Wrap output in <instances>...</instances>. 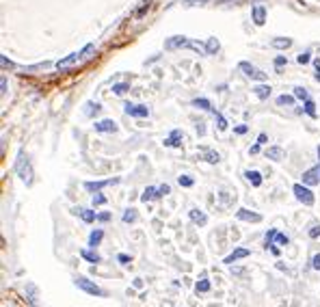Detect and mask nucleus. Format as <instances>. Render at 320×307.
<instances>
[{"instance_id": "nucleus-17", "label": "nucleus", "mask_w": 320, "mask_h": 307, "mask_svg": "<svg viewBox=\"0 0 320 307\" xmlns=\"http://www.w3.org/2000/svg\"><path fill=\"white\" fill-rule=\"evenodd\" d=\"M251 16H253V22H256L258 26H262V24L266 22V9L264 7H253Z\"/></svg>"}, {"instance_id": "nucleus-11", "label": "nucleus", "mask_w": 320, "mask_h": 307, "mask_svg": "<svg viewBox=\"0 0 320 307\" xmlns=\"http://www.w3.org/2000/svg\"><path fill=\"white\" fill-rule=\"evenodd\" d=\"M188 216H191V221L195 225H199V227H203V225L208 223V216L203 214L199 208H191V210H188Z\"/></svg>"}, {"instance_id": "nucleus-21", "label": "nucleus", "mask_w": 320, "mask_h": 307, "mask_svg": "<svg viewBox=\"0 0 320 307\" xmlns=\"http://www.w3.org/2000/svg\"><path fill=\"white\" fill-rule=\"evenodd\" d=\"M80 255H82L84 260L87 262H91V264H100V262H102V258H100V255L96 253V251H89V249H82L80 251Z\"/></svg>"}, {"instance_id": "nucleus-18", "label": "nucleus", "mask_w": 320, "mask_h": 307, "mask_svg": "<svg viewBox=\"0 0 320 307\" xmlns=\"http://www.w3.org/2000/svg\"><path fill=\"white\" fill-rule=\"evenodd\" d=\"M271 46L277 48V50H286V48L292 46V39L290 37H277V39H273L271 41Z\"/></svg>"}, {"instance_id": "nucleus-40", "label": "nucleus", "mask_w": 320, "mask_h": 307, "mask_svg": "<svg viewBox=\"0 0 320 307\" xmlns=\"http://www.w3.org/2000/svg\"><path fill=\"white\" fill-rule=\"evenodd\" d=\"M7 91H9V82H7V76H2L0 78V93L7 95Z\"/></svg>"}, {"instance_id": "nucleus-31", "label": "nucleus", "mask_w": 320, "mask_h": 307, "mask_svg": "<svg viewBox=\"0 0 320 307\" xmlns=\"http://www.w3.org/2000/svg\"><path fill=\"white\" fill-rule=\"evenodd\" d=\"M128 89H130V84H128V82H117V84H113V93H115V95H123V93H128Z\"/></svg>"}, {"instance_id": "nucleus-33", "label": "nucleus", "mask_w": 320, "mask_h": 307, "mask_svg": "<svg viewBox=\"0 0 320 307\" xmlns=\"http://www.w3.org/2000/svg\"><path fill=\"white\" fill-rule=\"evenodd\" d=\"M178 184H180V186H186V188H188V186L195 184V180L191 178V175H180V178H178Z\"/></svg>"}, {"instance_id": "nucleus-25", "label": "nucleus", "mask_w": 320, "mask_h": 307, "mask_svg": "<svg viewBox=\"0 0 320 307\" xmlns=\"http://www.w3.org/2000/svg\"><path fill=\"white\" fill-rule=\"evenodd\" d=\"M154 197H158V188H154V186H147V188L143 190V195H141V201H145V204H147V201H152Z\"/></svg>"}, {"instance_id": "nucleus-22", "label": "nucleus", "mask_w": 320, "mask_h": 307, "mask_svg": "<svg viewBox=\"0 0 320 307\" xmlns=\"http://www.w3.org/2000/svg\"><path fill=\"white\" fill-rule=\"evenodd\" d=\"M253 91H256V95H258L260 100H266L268 95H271L273 89H271V84H258V87L253 89Z\"/></svg>"}, {"instance_id": "nucleus-27", "label": "nucleus", "mask_w": 320, "mask_h": 307, "mask_svg": "<svg viewBox=\"0 0 320 307\" xmlns=\"http://www.w3.org/2000/svg\"><path fill=\"white\" fill-rule=\"evenodd\" d=\"M137 219H139V212H137V210H134V208H128L126 212H123V216H121V221H123V223H134V221H137Z\"/></svg>"}, {"instance_id": "nucleus-4", "label": "nucleus", "mask_w": 320, "mask_h": 307, "mask_svg": "<svg viewBox=\"0 0 320 307\" xmlns=\"http://www.w3.org/2000/svg\"><path fill=\"white\" fill-rule=\"evenodd\" d=\"M238 67L242 69V74L247 78H251V80H258V82H264L266 80V74L264 72H260L258 67H253L251 63H247V61H242V63H238Z\"/></svg>"}, {"instance_id": "nucleus-8", "label": "nucleus", "mask_w": 320, "mask_h": 307, "mask_svg": "<svg viewBox=\"0 0 320 307\" xmlns=\"http://www.w3.org/2000/svg\"><path fill=\"white\" fill-rule=\"evenodd\" d=\"M188 39L184 37V35H178V37H171V39H167L164 41V48L167 50H178V48H184V46H188Z\"/></svg>"}, {"instance_id": "nucleus-43", "label": "nucleus", "mask_w": 320, "mask_h": 307, "mask_svg": "<svg viewBox=\"0 0 320 307\" xmlns=\"http://www.w3.org/2000/svg\"><path fill=\"white\" fill-rule=\"evenodd\" d=\"M169 193H171V186H169V184H162L158 188V197H164V195H169Z\"/></svg>"}, {"instance_id": "nucleus-42", "label": "nucleus", "mask_w": 320, "mask_h": 307, "mask_svg": "<svg viewBox=\"0 0 320 307\" xmlns=\"http://www.w3.org/2000/svg\"><path fill=\"white\" fill-rule=\"evenodd\" d=\"M188 46H191L193 50H197V52H203V54H206V46H203V43H199V41H191Z\"/></svg>"}, {"instance_id": "nucleus-13", "label": "nucleus", "mask_w": 320, "mask_h": 307, "mask_svg": "<svg viewBox=\"0 0 320 307\" xmlns=\"http://www.w3.org/2000/svg\"><path fill=\"white\" fill-rule=\"evenodd\" d=\"M249 253H251V251H249V249H236V251H234V253H229V255H227V258H225V260H223V264H227V266H232V264H234V262H236V260H242V258H249Z\"/></svg>"}, {"instance_id": "nucleus-32", "label": "nucleus", "mask_w": 320, "mask_h": 307, "mask_svg": "<svg viewBox=\"0 0 320 307\" xmlns=\"http://www.w3.org/2000/svg\"><path fill=\"white\" fill-rule=\"evenodd\" d=\"M275 238H277V229L266 231V236H264V243H266V249H268V246H273V245H275Z\"/></svg>"}, {"instance_id": "nucleus-6", "label": "nucleus", "mask_w": 320, "mask_h": 307, "mask_svg": "<svg viewBox=\"0 0 320 307\" xmlns=\"http://www.w3.org/2000/svg\"><path fill=\"white\" fill-rule=\"evenodd\" d=\"M318 182H320V167H312V169H307L303 173V184L314 186V184H318Z\"/></svg>"}, {"instance_id": "nucleus-14", "label": "nucleus", "mask_w": 320, "mask_h": 307, "mask_svg": "<svg viewBox=\"0 0 320 307\" xmlns=\"http://www.w3.org/2000/svg\"><path fill=\"white\" fill-rule=\"evenodd\" d=\"M266 158H271V160H275V163H279V160L286 158V152H283L279 145H273V147L266 149Z\"/></svg>"}, {"instance_id": "nucleus-16", "label": "nucleus", "mask_w": 320, "mask_h": 307, "mask_svg": "<svg viewBox=\"0 0 320 307\" xmlns=\"http://www.w3.org/2000/svg\"><path fill=\"white\" fill-rule=\"evenodd\" d=\"M244 178H247V182L251 186H262V173L260 171H244Z\"/></svg>"}, {"instance_id": "nucleus-48", "label": "nucleus", "mask_w": 320, "mask_h": 307, "mask_svg": "<svg viewBox=\"0 0 320 307\" xmlns=\"http://www.w3.org/2000/svg\"><path fill=\"white\" fill-rule=\"evenodd\" d=\"M312 268H316V270H320V253H316L312 258Z\"/></svg>"}, {"instance_id": "nucleus-15", "label": "nucleus", "mask_w": 320, "mask_h": 307, "mask_svg": "<svg viewBox=\"0 0 320 307\" xmlns=\"http://www.w3.org/2000/svg\"><path fill=\"white\" fill-rule=\"evenodd\" d=\"M182 132L180 130H173L171 132V137L169 139H164V147H182Z\"/></svg>"}, {"instance_id": "nucleus-30", "label": "nucleus", "mask_w": 320, "mask_h": 307, "mask_svg": "<svg viewBox=\"0 0 320 307\" xmlns=\"http://www.w3.org/2000/svg\"><path fill=\"white\" fill-rule=\"evenodd\" d=\"M294 104V95H279L277 98V106H292Z\"/></svg>"}, {"instance_id": "nucleus-26", "label": "nucleus", "mask_w": 320, "mask_h": 307, "mask_svg": "<svg viewBox=\"0 0 320 307\" xmlns=\"http://www.w3.org/2000/svg\"><path fill=\"white\" fill-rule=\"evenodd\" d=\"M80 219H82L84 223H93V221L98 219V214L93 212V210H87V208H82V210H80Z\"/></svg>"}, {"instance_id": "nucleus-46", "label": "nucleus", "mask_w": 320, "mask_h": 307, "mask_svg": "<svg viewBox=\"0 0 320 307\" xmlns=\"http://www.w3.org/2000/svg\"><path fill=\"white\" fill-rule=\"evenodd\" d=\"M117 260H119V264H123V266L132 262V260H130V255H126V253H119V255H117Z\"/></svg>"}, {"instance_id": "nucleus-1", "label": "nucleus", "mask_w": 320, "mask_h": 307, "mask_svg": "<svg viewBox=\"0 0 320 307\" xmlns=\"http://www.w3.org/2000/svg\"><path fill=\"white\" fill-rule=\"evenodd\" d=\"M16 171L20 175V180L26 184L33 182V167H31V160H28V156L24 152L18 154V160H16Z\"/></svg>"}, {"instance_id": "nucleus-37", "label": "nucleus", "mask_w": 320, "mask_h": 307, "mask_svg": "<svg viewBox=\"0 0 320 307\" xmlns=\"http://www.w3.org/2000/svg\"><path fill=\"white\" fill-rule=\"evenodd\" d=\"M214 117H217V128L219 130H227V122H225V117L221 113H214Z\"/></svg>"}, {"instance_id": "nucleus-36", "label": "nucleus", "mask_w": 320, "mask_h": 307, "mask_svg": "<svg viewBox=\"0 0 320 307\" xmlns=\"http://www.w3.org/2000/svg\"><path fill=\"white\" fill-rule=\"evenodd\" d=\"M294 98H299V100H309L307 89H303V87H294Z\"/></svg>"}, {"instance_id": "nucleus-51", "label": "nucleus", "mask_w": 320, "mask_h": 307, "mask_svg": "<svg viewBox=\"0 0 320 307\" xmlns=\"http://www.w3.org/2000/svg\"><path fill=\"white\" fill-rule=\"evenodd\" d=\"M258 143H260V145L268 143V137H266V134H260V137H258Z\"/></svg>"}, {"instance_id": "nucleus-19", "label": "nucleus", "mask_w": 320, "mask_h": 307, "mask_svg": "<svg viewBox=\"0 0 320 307\" xmlns=\"http://www.w3.org/2000/svg\"><path fill=\"white\" fill-rule=\"evenodd\" d=\"M102 238H104V231H102V229H93L91 234H89V245L96 249V246L102 243Z\"/></svg>"}, {"instance_id": "nucleus-12", "label": "nucleus", "mask_w": 320, "mask_h": 307, "mask_svg": "<svg viewBox=\"0 0 320 307\" xmlns=\"http://www.w3.org/2000/svg\"><path fill=\"white\" fill-rule=\"evenodd\" d=\"M80 59H84V52L80 50V52H74V54H69V57H65V59H61V61L57 63V67L59 69H63V67H69V65H74L76 61H80Z\"/></svg>"}, {"instance_id": "nucleus-10", "label": "nucleus", "mask_w": 320, "mask_h": 307, "mask_svg": "<svg viewBox=\"0 0 320 307\" xmlns=\"http://www.w3.org/2000/svg\"><path fill=\"white\" fill-rule=\"evenodd\" d=\"M96 132H117V123L113 119H102V122H96L93 123Z\"/></svg>"}, {"instance_id": "nucleus-53", "label": "nucleus", "mask_w": 320, "mask_h": 307, "mask_svg": "<svg viewBox=\"0 0 320 307\" xmlns=\"http://www.w3.org/2000/svg\"><path fill=\"white\" fill-rule=\"evenodd\" d=\"M244 132H247V125H238L236 128V134H244Z\"/></svg>"}, {"instance_id": "nucleus-20", "label": "nucleus", "mask_w": 320, "mask_h": 307, "mask_svg": "<svg viewBox=\"0 0 320 307\" xmlns=\"http://www.w3.org/2000/svg\"><path fill=\"white\" fill-rule=\"evenodd\" d=\"M203 160L210 164H219L221 163V156H219V152H214V149H206V152H203Z\"/></svg>"}, {"instance_id": "nucleus-54", "label": "nucleus", "mask_w": 320, "mask_h": 307, "mask_svg": "<svg viewBox=\"0 0 320 307\" xmlns=\"http://www.w3.org/2000/svg\"><path fill=\"white\" fill-rule=\"evenodd\" d=\"M258 152H260V143H256L251 149H249V154H258Z\"/></svg>"}, {"instance_id": "nucleus-50", "label": "nucleus", "mask_w": 320, "mask_h": 307, "mask_svg": "<svg viewBox=\"0 0 320 307\" xmlns=\"http://www.w3.org/2000/svg\"><path fill=\"white\" fill-rule=\"evenodd\" d=\"M98 221H102V223H106V221H111V214H108V212L98 214Z\"/></svg>"}, {"instance_id": "nucleus-52", "label": "nucleus", "mask_w": 320, "mask_h": 307, "mask_svg": "<svg viewBox=\"0 0 320 307\" xmlns=\"http://www.w3.org/2000/svg\"><path fill=\"white\" fill-rule=\"evenodd\" d=\"M232 275H238V277H242V275H244V268H232Z\"/></svg>"}, {"instance_id": "nucleus-23", "label": "nucleus", "mask_w": 320, "mask_h": 307, "mask_svg": "<svg viewBox=\"0 0 320 307\" xmlns=\"http://www.w3.org/2000/svg\"><path fill=\"white\" fill-rule=\"evenodd\" d=\"M219 48H221V43H219L217 37H210L206 41V54H217Z\"/></svg>"}, {"instance_id": "nucleus-49", "label": "nucleus", "mask_w": 320, "mask_h": 307, "mask_svg": "<svg viewBox=\"0 0 320 307\" xmlns=\"http://www.w3.org/2000/svg\"><path fill=\"white\" fill-rule=\"evenodd\" d=\"M286 63H288V61H286V57H281V54H279V57L275 59V67H283Z\"/></svg>"}, {"instance_id": "nucleus-39", "label": "nucleus", "mask_w": 320, "mask_h": 307, "mask_svg": "<svg viewBox=\"0 0 320 307\" xmlns=\"http://www.w3.org/2000/svg\"><path fill=\"white\" fill-rule=\"evenodd\" d=\"M102 204H106V197L102 193H96L93 195V205H102Z\"/></svg>"}, {"instance_id": "nucleus-44", "label": "nucleus", "mask_w": 320, "mask_h": 307, "mask_svg": "<svg viewBox=\"0 0 320 307\" xmlns=\"http://www.w3.org/2000/svg\"><path fill=\"white\" fill-rule=\"evenodd\" d=\"M208 0H184V7H195V4H206Z\"/></svg>"}, {"instance_id": "nucleus-3", "label": "nucleus", "mask_w": 320, "mask_h": 307, "mask_svg": "<svg viewBox=\"0 0 320 307\" xmlns=\"http://www.w3.org/2000/svg\"><path fill=\"white\" fill-rule=\"evenodd\" d=\"M292 193H294V197L301 201V204H305V205H312L314 204V193L309 190L307 184H294L292 186Z\"/></svg>"}, {"instance_id": "nucleus-47", "label": "nucleus", "mask_w": 320, "mask_h": 307, "mask_svg": "<svg viewBox=\"0 0 320 307\" xmlns=\"http://www.w3.org/2000/svg\"><path fill=\"white\" fill-rule=\"evenodd\" d=\"M307 234H309V238H318V236H320V225H316V227H312V229L307 231Z\"/></svg>"}, {"instance_id": "nucleus-41", "label": "nucleus", "mask_w": 320, "mask_h": 307, "mask_svg": "<svg viewBox=\"0 0 320 307\" xmlns=\"http://www.w3.org/2000/svg\"><path fill=\"white\" fill-rule=\"evenodd\" d=\"M297 61L301 63V65H305V63H309V61H312V57H309V52H301V54H299V57H297Z\"/></svg>"}, {"instance_id": "nucleus-29", "label": "nucleus", "mask_w": 320, "mask_h": 307, "mask_svg": "<svg viewBox=\"0 0 320 307\" xmlns=\"http://www.w3.org/2000/svg\"><path fill=\"white\" fill-rule=\"evenodd\" d=\"M193 106H197V108H201V110H212V104H210V100H206V98L193 100Z\"/></svg>"}, {"instance_id": "nucleus-5", "label": "nucleus", "mask_w": 320, "mask_h": 307, "mask_svg": "<svg viewBox=\"0 0 320 307\" xmlns=\"http://www.w3.org/2000/svg\"><path fill=\"white\" fill-rule=\"evenodd\" d=\"M123 110H126V115H132V117H147L149 115V108L143 106V104H123Z\"/></svg>"}, {"instance_id": "nucleus-55", "label": "nucleus", "mask_w": 320, "mask_h": 307, "mask_svg": "<svg viewBox=\"0 0 320 307\" xmlns=\"http://www.w3.org/2000/svg\"><path fill=\"white\" fill-rule=\"evenodd\" d=\"M318 158H320V147H318Z\"/></svg>"}, {"instance_id": "nucleus-28", "label": "nucleus", "mask_w": 320, "mask_h": 307, "mask_svg": "<svg viewBox=\"0 0 320 307\" xmlns=\"http://www.w3.org/2000/svg\"><path fill=\"white\" fill-rule=\"evenodd\" d=\"M26 294H28V301L33 303V307H39V303H37V290H35L33 284H26Z\"/></svg>"}, {"instance_id": "nucleus-38", "label": "nucleus", "mask_w": 320, "mask_h": 307, "mask_svg": "<svg viewBox=\"0 0 320 307\" xmlns=\"http://www.w3.org/2000/svg\"><path fill=\"white\" fill-rule=\"evenodd\" d=\"M275 243H277V245H281V246H286V245L290 243V238H288L286 234H279V231H277V238H275Z\"/></svg>"}, {"instance_id": "nucleus-7", "label": "nucleus", "mask_w": 320, "mask_h": 307, "mask_svg": "<svg viewBox=\"0 0 320 307\" xmlns=\"http://www.w3.org/2000/svg\"><path fill=\"white\" fill-rule=\"evenodd\" d=\"M119 182V178H113V180H98V182H84V188L87 190H102V188H106V186H111V184H117Z\"/></svg>"}, {"instance_id": "nucleus-35", "label": "nucleus", "mask_w": 320, "mask_h": 307, "mask_svg": "<svg viewBox=\"0 0 320 307\" xmlns=\"http://www.w3.org/2000/svg\"><path fill=\"white\" fill-rule=\"evenodd\" d=\"M195 290H197V292H208L210 290V281L208 279L197 281V284H195Z\"/></svg>"}, {"instance_id": "nucleus-2", "label": "nucleus", "mask_w": 320, "mask_h": 307, "mask_svg": "<svg viewBox=\"0 0 320 307\" xmlns=\"http://www.w3.org/2000/svg\"><path fill=\"white\" fill-rule=\"evenodd\" d=\"M74 284H76L82 292H87V294H93V296H106V292L100 288L98 284H93L91 279H87V277H76V279H74Z\"/></svg>"}, {"instance_id": "nucleus-9", "label": "nucleus", "mask_w": 320, "mask_h": 307, "mask_svg": "<svg viewBox=\"0 0 320 307\" xmlns=\"http://www.w3.org/2000/svg\"><path fill=\"white\" fill-rule=\"evenodd\" d=\"M236 219L238 221H247V223H260V221H262V216H260L258 212H249V210L240 208L238 212H236Z\"/></svg>"}, {"instance_id": "nucleus-45", "label": "nucleus", "mask_w": 320, "mask_h": 307, "mask_svg": "<svg viewBox=\"0 0 320 307\" xmlns=\"http://www.w3.org/2000/svg\"><path fill=\"white\" fill-rule=\"evenodd\" d=\"M0 65H2V69H7V67H9V69H11V67H13V63H11V61H9V59H7V57H4V54H2V57H0Z\"/></svg>"}, {"instance_id": "nucleus-34", "label": "nucleus", "mask_w": 320, "mask_h": 307, "mask_svg": "<svg viewBox=\"0 0 320 307\" xmlns=\"http://www.w3.org/2000/svg\"><path fill=\"white\" fill-rule=\"evenodd\" d=\"M305 113L312 115V117H316V104H314L312 100H305Z\"/></svg>"}, {"instance_id": "nucleus-24", "label": "nucleus", "mask_w": 320, "mask_h": 307, "mask_svg": "<svg viewBox=\"0 0 320 307\" xmlns=\"http://www.w3.org/2000/svg\"><path fill=\"white\" fill-rule=\"evenodd\" d=\"M100 110H102V106H100V104H93V102H87V104H84V115H87V117H96Z\"/></svg>"}]
</instances>
